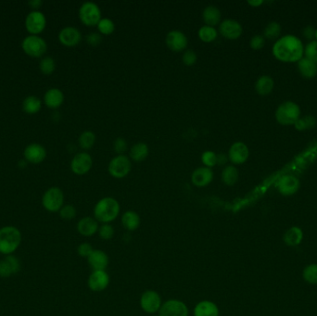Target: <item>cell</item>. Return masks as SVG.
<instances>
[{
    "label": "cell",
    "instance_id": "cell-1",
    "mask_svg": "<svg viewBox=\"0 0 317 316\" xmlns=\"http://www.w3.org/2000/svg\"><path fill=\"white\" fill-rule=\"evenodd\" d=\"M273 54L276 59L284 62L299 61L303 56V46L296 36L286 35L275 44Z\"/></svg>",
    "mask_w": 317,
    "mask_h": 316
},
{
    "label": "cell",
    "instance_id": "cell-2",
    "mask_svg": "<svg viewBox=\"0 0 317 316\" xmlns=\"http://www.w3.org/2000/svg\"><path fill=\"white\" fill-rule=\"evenodd\" d=\"M23 234L20 229L13 225L0 228V254L12 255L22 244Z\"/></svg>",
    "mask_w": 317,
    "mask_h": 316
},
{
    "label": "cell",
    "instance_id": "cell-3",
    "mask_svg": "<svg viewBox=\"0 0 317 316\" xmlns=\"http://www.w3.org/2000/svg\"><path fill=\"white\" fill-rule=\"evenodd\" d=\"M120 212L117 200L111 197L100 199L94 209L95 219L98 222L108 223L114 221Z\"/></svg>",
    "mask_w": 317,
    "mask_h": 316
},
{
    "label": "cell",
    "instance_id": "cell-4",
    "mask_svg": "<svg viewBox=\"0 0 317 316\" xmlns=\"http://www.w3.org/2000/svg\"><path fill=\"white\" fill-rule=\"evenodd\" d=\"M299 106L294 102L288 101L278 107L276 110V117L277 122L283 125H291L295 124L299 120Z\"/></svg>",
    "mask_w": 317,
    "mask_h": 316
},
{
    "label": "cell",
    "instance_id": "cell-5",
    "mask_svg": "<svg viewBox=\"0 0 317 316\" xmlns=\"http://www.w3.org/2000/svg\"><path fill=\"white\" fill-rule=\"evenodd\" d=\"M64 194L57 187L48 188L43 195L42 205L49 212H58L63 207Z\"/></svg>",
    "mask_w": 317,
    "mask_h": 316
},
{
    "label": "cell",
    "instance_id": "cell-6",
    "mask_svg": "<svg viewBox=\"0 0 317 316\" xmlns=\"http://www.w3.org/2000/svg\"><path fill=\"white\" fill-rule=\"evenodd\" d=\"M132 168V164L130 161L129 157L123 155H117L114 158L112 159L110 162L108 170L110 175L116 178V179H122L125 176L129 175Z\"/></svg>",
    "mask_w": 317,
    "mask_h": 316
},
{
    "label": "cell",
    "instance_id": "cell-7",
    "mask_svg": "<svg viewBox=\"0 0 317 316\" xmlns=\"http://www.w3.org/2000/svg\"><path fill=\"white\" fill-rule=\"evenodd\" d=\"M22 47L24 52L30 57L40 58L47 52V45L41 37L37 35H29L24 38Z\"/></svg>",
    "mask_w": 317,
    "mask_h": 316
},
{
    "label": "cell",
    "instance_id": "cell-8",
    "mask_svg": "<svg viewBox=\"0 0 317 316\" xmlns=\"http://www.w3.org/2000/svg\"><path fill=\"white\" fill-rule=\"evenodd\" d=\"M79 18L87 26H96L101 20L100 7L94 2H85L79 9Z\"/></svg>",
    "mask_w": 317,
    "mask_h": 316
},
{
    "label": "cell",
    "instance_id": "cell-9",
    "mask_svg": "<svg viewBox=\"0 0 317 316\" xmlns=\"http://www.w3.org/2000/svg\"><path fill=\"white\" fill-rule=\"evenodd\" d=\"M93 160L88 152H79L71 160L70 169L77 176H84L91 170Z\"/></svg>",
    "mask_w": 317,
    "mask_h": 316
},
{
    "label": "cell",
    "instance_id": "cell-10",
    "mask_svg": "<svg viewBox=\"0 0 317 316\" xmlns=\"http://www.w3.org/2000/svg\"><path fill=\"white\" fill-rule=\"evenodd\" d=\"M46 25L47 20L45 15L38 11L30 12L25 20V27L33 35L42 33L46 28Z\"/></svg>",
    "mask_w": 317,
    "mask_h": 316
},
{
    "label": "cell",
    "instance_id": "cell-11",
    "mask_svg": "<svg viewBox=\"0 0 317 316\" xmlns=\"http://www.w3.org/2000/svg\"><path fill=\"white\" fill-rule=\"evenodd\" d=\"M166 45L174 52H181L188 47L187 35L178 30H173L166 35Z\"/></svg>",
    "mask_w": 317,
    "mask_h": 316
},
{
    "label": "cell",
    "instance_id": "cell-12",
    "mask_svg": "<svg viewBox=\"0 0 317 316\" xmlns=\"http://www.w3.org/2000/svg\"><path fill=\"white\" fill-rule=\"evenodd\" d=\"M21 262L13 254L7 255L0 260V277L9 278L21 271Z\"/></svg>",
    "mask_w": 317,
    "mask_h": 316
},
{
    "label": "cell",
    "instance_id": "cell-13",
    "mask_svg": "<svg viewBox=\"0 0 317 316\" xmlns=\"http://www.w3.org/2000/svg\"><path fill=\"white\" fill-rule=\"evenodd\" d=\"M158 316H188L187 305L178 299H170L162 305Z\"/></svg>",
    "mask_w": 317,
    "mask_h": 316
},
{
    "label": "cell",
    "instance_id": "cell-14",
    "mask_svg": "<svg viewBox=\"0 0 317 316\" xmlns=\"http://www.w3.org/2000/svg\"><path fill=\"white\" fill-rule=\"evenodd\" d=\"M140 305L141 308L147 313H155L162 307L161 296L154 290H147L141 296Z\"/></svg>",
    "mask_w": 317,
    "mask_h": 316
},
{
    "label": "cell",
    "instance_id": "cell-15",
    "mask_svg": "<svg viewBox=\"0 0 317 316\" xmlns=\"http://www.w3.org/2000/svg\"><path fill=\"white\" fill-rule=\"evenodd\" d=\"M242 26L239 22L232 19H226L219 25V33L224 38L230 40H235L242 35Z\"/></svg>",
    "mask_w": 317,
    "mask_h": 316
},
{
    "label": "cell",
    "instance_id": "cell-16",
    "mask_svg": "<svg viewBox=\"0 0 317 316\" xmlns=\"http://www.w3.org/2000/svg\"><path fill=\"white\" fill-rule=\"evenodd\" d=\"M59 40L63 46L68 47H76L82 40V35L80 31L72 27L68 26L60 30L59 34Z\"/></svg>",
    "mask_w": 317,
    "mask_h": 316
},
{
    "label": "cell",
    "instance_id": "cell-17",
    "mask_svg": "<svg viewBox=\"0 0 317 316\" xmlns=\"http://www.w3.org/2000/svg\"><path fill=\"white\" fill-rule=\"evenodd\" d=\"M47 157L46 148L40 144L33 143L24 149V158L27 163L33 164H41Z\"/></svg>",
    "mask_w": 317,
    "mask_h": 316
},
{
    "label": "cell",
    "instance_id": "cell-18",
    "mask_svg": "<svg viewBox=\"0 0 317 316\" xmlns=\"http://www.w3.org/2000/svg\"><path fill=\"white\" fill-rule=\"evenodd\" d=\"M110 276L106 271H94L88 278V287L95 292L104 290L109 286Z\"/></svg>",
    "mask_w": 317,
    "mask_h": 316
},
{
    "label": "cell",
    "instance_id": "cell-19",
    "mask_svg": "<svg viewBox=\"0 0 317 316\" xmlns=\"http://www.w3.org/2000/svg\"><path fill=\"white\" fill-rule=\"evenodd\" d=\"M249 148L242 142H235L230 146L228 151V160L234 164H242L246 163L249 158Z\"/></svg>",
    "mask_w": 317,
    "mask_h": 316
},
{
    "label": "cell",
    "instance_id": "cell-20",
    "mask_svg": "<svg viewBox=\"0 0 317 316\" xmlns=\"http://www.w3.org/2000/svg\"><path fill=\"white\" fill-rule=\"evenodd\" d=\"M213 180V172L211 168L200 167L194 171L191 176V181L194 186L198 188H204L211 184Z\"/></svg>",
    "mask_w": 317,
    "mask_h": 316
},
{
    "label": "cell",
    "instance_id": "cell-21",
    "mask_svg": "<svg viewBox=\"0 0 317 316\" xmlns=\"http://www.w3.org/2000/svg\"><path fill=\"white\" fill-rule=\"evenodd\" d=\"M299 188V181L293 176H283L277 183V188L282 195L291 196L296 193Z\"/></svg>",
    "mask_w": 317,
    "mask_h": 316
},
{
    "label": "cell",
    "instance_id": "cell-22",
    "mask_svg": "<svg viewBox=\"0 0 317 316\" xmlns=\"http://www.w3.org/2000/svg\"><path fill=\"white\" fill-rule=\"evenodd\" d=\"M99 228V222L92 217H84L77 223V231L83 236H92Z\"/></svg>",
    "mask_w": 317,
    "mask_h": 316
},
{
    "label": "cell",
    "instance_id": "cell-23",
    "mask_svg": "<svg viewBox=\"0 0 317 316\" xmlns=\"http://www.w3.org/2000/svg\"><path fill=\"white\" fill-rule=\"evenodd\" d=\"M88 264L94 271H105L109 264V258L102 251H94L88 258Z\"/></svg>",
    "mask_w": 317,
    "mask_h": 316
},
{
    "label": "cell",
    "instance_id": "cell-24",
    "mask_svg": "<svg viewBox=\"0 0 317 316\" xmlns=\"http://www.w3.org/2000/svg\"><path fill=\"white\" fill-rule=\"evenodd\" d=\"M45 104L50 109H57L62 105L64 101V95L58 88H50L44 97Z\"/></svg>",
    "mask_w": 317,
    "mask_h": 316
},
{
    "label": "cell",
    "instance_id": "cell-25",
    "mask_svg": "<svg viewBox=\"0 0 317 316\" xmlns=\"http://www.w3.org/2000/svg\"><path fill=\"white\" fill-rule=\"evenodd\" d=\"M195 316H219L217 305L209 300L200 301L194 309Z\"/></svg>",
    "mask_w": 317,
    "mask_h": 316
},
{
    "label": "cell",
    "instance_id": "cell-26",
    "mask_svg": "<svg viewBox=\"0 0 317 316\" xmlns=\"http://www.w3.org/2000/svg\"><path fill=\"white\" fill-rule=\"evenodd\" d=\"M202 18L205 22L206 25L214 27L215 25L220 24L221 21V12L217 7L210 5L206 7L202 12Z\"/></svg>",
    "mask_w": 317,
    "mask_h": 316
},
{
    "label": "cell",
    "instance_id": "cell-27",
    "mask_svg": "<svg viewBox=\"0 0 317 316\" xmlns=\"http://www.w3.org/2000/svg\"><path fill=\"white\" fill-rule=\"evenodd\" d=\"M302 239H303L302 230L298 226H292L285 233L283 240L288 246L295 247L301 243Z\"/></svg>",
    "mask_w": 317,
    "mask_h": 316
},
{
    "label": "cell",
    "instance_id": "cell-28",
    "mask_svg": "<svg viewBox=\"0 0 317 316\" xmlns=\"http://www.w3.org/2000/svg\"><path fill=\"white\" fill-rule=\"evenodd\" d=\"M122 223L126 230L134 231L139 227L140 218L135 211H125L122 217Z\"/></svg>",
    "mask_w": 317,
    "mask_h": 316
},
{
    "label": "cell",
    "instance_id": "cell-29",
    "mask_svg": "<svg viewBox=\"0 0 317 316\" xmlns=\"http://www.w3.org/2000/svg\"><path fill=\"white\" fill-rule=\"evenodd\" d=\"M148 146L145 143H136L130 149V158L134 162L140 163L147 159L148 156Z\"/></svg>",
    "mask_w": 317,
    "mask_h": 316
},
{
    "label": "cell",
    "instance_id": "cell-30",
    "mask_svg": "<svg viewBox=\"0 0 317 316\" xmlns=\"http://www.w3.org/2000/svg\"><path fill=\"white\" fill-rule=\"evenodd\" d=\"M299 72L302 76L306 78H312L315 76L317 73V64L311 61L310 59L302 58L299 59L298 62Z\"/></svg>",
    "mask_w": 317,
    "mask_h": 316
},
{
    "label": "cell",
    "instance_id": "cell-31",
    "mask_svg": "<svg viewBox=\"0 0 317 316\" xmlns=\"http://www.w3.org/2000/svg\"><path fill=\"white\" fill-rule=\"evenodd\" d=\"M274 88V81L273 79L269 76L260 77L256 85H255V89L257 91V93L261 96H266V95L270 94Z\"/></svg>",
    "mask_w": 317,
    "mask_h": 316
},
{
    "label": "cell",
    "instance_id": "cell-32",
    "mask_svg": "<svg viewBox=\"0 0 317 316\" xmlns=\"http://www.w3.org/2000/svg\"><path fill=\"white\" fill-rule=\"evenodd\" d=\"M239 180V171L233 165L226 166L222 172V181L226 186H234Z\"/></svg>",
    "mask_w": 317,
    "mask_h": 316
},
{
    "label": "cell",
    "instance_id": "cell-33",
    "mask_svg": "<svg viewBox=\"0 0 317 316\" xmlns=\"http://www.w3.org/2000/svg\"><path fill=\"white\" fill-rule=\"evenodd\" d=\"M41 100L35 96H30L24 100L23 109L28 114H35L41 110Z\"/></svg>",
    "mask_w": 317,
    "mask_h": 316
},
{
    "label": "cell",
    "instance_id": "cell-34",
    "mask_svg": "<svg viewBox=\"0 0 317 316\" xmlns=\"http://www.w3.org/2000/svg\"><path fill=\"white\" fill-rule=\"evenodd\" d=\"M198 35H199V37H200L201 41L205 42V43H211L217 38L218 32L214 27H211L209 25H204V26L200 27L199 32H198Z\"/></svg>",
    "mask_w": 317,
    "mask_h": 316
},
{
    "label": "cell",
    "instance_id": "cell-35",
    "mask_svg": "<svg viewBox=\"0 0 317 316\" xmlns=\"http://www.w3.org/2000/svg\"><path fill=\"white\" fill-rule=\"evenodd\" d=\"M79 146L85 150L92 148L96 143V135L92 131H85L79 136Z\"/></svg>",
    "mask_w": 317,
    "mask_h": 316
},
{
    "label": "cell",
    "instance_id": "cell-36",
    "mask_svg": "<svg viewBox=\"0 0 317 316\" xmlns=\"http://www.w3.org/2000/svg\"><path fill=\"white\" fill-rule=\"evenodd\" d=\"M302 277L307 283L317 285V264H309L302 272Z\"/></svg>",
    "mask_w": 317,
    "mask_h": 316
},
{
    "label": "cell",
    "instance_id": "cell-37",
    "mask_svg": "<svg viewBox=\"0 0 317 316\" xmlns=\"http://www.w3.org/2000/svg\"><path fill=\"white\" fill-rule=\"evenodd\" d=\"M316 124L315 118L311 115H307L303 118H299V120L295 123V128L299 131L306 130V129L313 128Z\"/></svg>",
    "mask_w": 317,
    "mask_h": 316
},
{
    "label": "cell",
    "instance_id": "cell-38",
    "mask_svg": "<svg viewBox=\"0 0 317 316\" xmlns=\"http://www.w3.org/2000/svg\"><path fill=\"white\" fill-rule=\"evenodd\" d=\"M97 26H98V29L100 31V34H102V35H112L115 30V24L113 23V21L111 19H108V18L101 19Z\"/></svg>",
    "mask_w": 317,
    "mask_h": 316
},
{
    "label": "cell",
    "instance_id": "cell-39",
    "mask_svg": "<svg viewBox=\"0 0 317 316\" xmlns=\"http://www.w3.org/2000/svg\"><path fill=\"white\" fill-rule=\"evenodd\" d=\"M280 33H281L280 24L273 22V23H270L265 27L264 35V37H266L268 39H274V38L278 37L279 35H280Z\"/></svg>",
    "mask_w": 317,
    "mask_h": 316
},
{
    "label": "cell",
    "instance_id": "cell-40",
    "mask_svg": "<svg viewBox=\"0 0 317 316\" xmlns=\"http://www.w3.org/2000/svg\"><path fill=\"white\" fill-rule=\"evenodd\" d=\"M40 70L44 74L49 75L56 69V63L51 57H46L40 61Z\"/></svg>",
    "mask_w": 317,
    "mask_h": 316
},
{
    "label": "cell",
    "instance_id": "cell-41",
    "mask_svg": "<svg viewBox=\"0 0 317 316\" xmlns=\"http://www.w3.org/2000/svg\"><path fill=\"white\" fill-rule=\"evenodd\" d=\"M201 162L207 168H212L217 164V154L211 150H207L202 153Z\"/></svg>",
    "mask_w": 317,
    "mask_h": 316
},
{
    "label": "cell",
    "instance_id": "cell-42",
    "mask_svg": "<svg viewBox=\"0 0 317 316\" xmlns=\"http://www.w3.org/2000/svg\"><path fill=\"white\" fill-rule=\"evenodd\" d=\"M59 216L65 221H70L76 217V209L72 205H64L59 211Z\"/></svg>",
    "mask_w": 317,
    "mask_h": 316
},
{
    "label": "cell",
    "instance_id": "cell-43",
    "mask_svg": "<svg viewBox=\"0 0 317 316\" xmlns=\"http://www.w3.org/2000/svg\"><path fill=\"white\" fill-rule=\"evenodd\" d=\"M306 59H310L312 62L317 64V41L309 43L305 47Z\"/></svg>",
    "mask_w": 317,
    "mask_h": 316
},
{
    "label": "cell",
    "instance_id": "cell-44",
    "mask_svg": "<svg viewBox=\"0 0 317 316\" xmlns=\"http://www.w3.org/2000/svg\"><path fill=\"white\" fill-rule=\"evenodd\" d=\"M99 234L102 240H112L114 235V229L111 224L104 223L99 228Z\"/></svg>",
    "mask_w": 317,
    "mask_h": 316
},
{
    "label": "cell",
    "instance_id": "cell-45",
    "mask_svg": "<svg viewBox=\"0 0 317 316\" xmlns=\"http://www.w3.org/2000/svg\"><path fill=\"white\" fill-rule=\"evenodd\" d=\"M127 142L123 137H118L113 143V148L114 151L117 153L118 155H123V153L127 150Z\"/></svg>",
    "mask_w": 317,
    "mask_h": 316
},
{
    "label": "cell",
    "instance_id": "cell-46",
    "mask_svg": "<svg viewBox=\"0 0 317 316\" xmlns=\"http://www.w3.org/2000/svg\"><path fill=\"white\" fill-rule=\"evenodd\" d=\"M183 62L187 66H192L197 62V54L192 49H188L183 54Z\"/></svg>",
    "mask_w": 317,
    "mask_h": 316
},
{
    "label": "cell",
    "instance_id": "cell-47",
    "mask_svg": "<svg viewBox=\"0 0 317 316\" xmlns=\"http://www.w3.org/2000/svg\"><path fill=\"white\" fill-rule=\"evenodd\" d=\"M93 252H94L93 247L91 246L90 244H88V243H83V244L79 245V247L77 248L78 254L83 258L89 257Z\"/></svg>",
    "mask_w": 317,
    "mask_h": 316
},
{
    "label": "cell",
    "instance_id": "cell-48",
    "mask_svg": "<svg viewBox=\"0 0 317 316\" xmlns=\"http://www.w3.org/2000/svg\"><path fill=\"white\" fill-rule=\"evenodd\" d=\"M264 41L265 40H264V36H262V35H254L253 38L251 39L250 45H251V47L253 49L258 50V49H261L262 47H264Z\"/></svg>",
    "mask_w": 317,
    "mask_h": 316
},
{
    "label": "cell",
    "instance_id": "cell-49",
    "mask_svg": "<svg viewBox=\"0 0 317 316\" xmlns=\"http://www.w3.org/2000/svg\"><path fill=\"white\" fill-rule=\"evenodd\" d=\"M101 41H102V37L98 33H91V34L87 35V42L92 47L99 46Z\"/></svg>",
    "mask_w": 317,
    "mask_h": 316
},
{
    "label": "cell",
    "instance_id": "cell-50",
    "mask_svg": "<svg viewBox=\"0 0 317 316\" xmlns=\"http://www.w3.org/2000/svg\"><path fill=\"white\" fill-rule=\"evenodd\" d=\"M315 31L316 30L314 29L312 26H307L305 29L303 30L302 34L305 36L306 38L311 39V38L315 37Z\"/></svg>",
    "mask_w": 317,
    "mask_h": 316
},
{
    "label": "cell",
    "instance_id": "cell-51",
    "mask_svg": "<svg viewBox=\"0 0 317 316\" xmlns=\"http://www.w3.org/2000/svg\"><path fill=\"white\" fill-rule=\"evenodd\" d=\"M228 161V156L223 154V153H220L217 155V164L219 165H224V164L227 163Z\"/></svg>",
    "mask_w": 317,
    "mask_h": 316
},
{
    "label": "cell",
    "instance_id": "cell-52",
    "mask_svg": "<svg viewBox=\"0 0 317 316\" xmlns=\"http://www.w3.org/2000/svg\"><path fill=\"white\" fill-rule=\"evenodd\" d=\"M28 4L33 9H38L42 5V1L41 0H33V1H30Z\"/></svg>",
    "mask_w": 317,
    "mask_h": 316
},
{
    "label": "cell",
    "instance_id": "cell-53",
    "mask_svg": "<svg viewBox=\"0 0 317 316\" xmlns=\"http://www.w3.org/2000/svg\"><path fill=\"white\" fill-rule=\"evenodd\" d=\"M248 3H249L251 6L259 7L264 3V1H263V0H257V1H253V0H252V1H248Z\"/></svg>",
    "mask_w": 317,
    "mask_h": 316
},
{
    "label": "cell",
    "instance_id": "cell-54",
    "mask_svg": "<svg viewBox=\"0 0 317 316\" xmlns=\"http://www.w3.org/2000/svg\"><path fill=\"white\" fill-rule=\"evenodd\" d=\"M315 38L317 39V30L315 31Z\"/></svg>",
    "mask_w": 317,
    "mask_h": 316
}]
</instances>
